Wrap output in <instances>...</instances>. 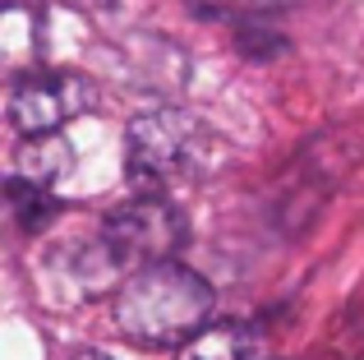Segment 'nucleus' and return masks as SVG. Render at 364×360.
I'll use <instances>...</instances> for the list:
<instances>
[{
	"mask_svg": "<svg viewBox=\"0 0 364 360\" xmlns=\"http://www.w3.org/2000/svg\"><path fill=\"white\" fill-rule=\"evenodd\" d=\"M97 92L83 74L70 70H33L9 88V125L23 139L37 134H60V125L79 120L83 111H92Z\"/></svg>",
	"mask_w": 364,
	"mask_h": 360,
	"instance_id": "4",
	"label": "nucleus"
},
{
	"mask_svg": "<svg viewBox=\"0 0 364 360\" xmlns=\"http://www.w3.org/2000/svg\"><path fill=\"white\" fill-rule=\"evenodd\" d=\"M213 162V134L194 111L157 107L134 116L124 134V171L139 194L176 198L189 185H198Z\"/></svg>",
	"mask_w": 364,
	"mask_h": 360,
	"instance_id": "2",
	"label": "nucleus"
},
{
	"mask_svg": "<svg viewBox=\"0 0 364 360\" xmlns=\"http://www.w3.org/2000/svg\"><path fill=\"white\" fill-rule=\"evenodd\" d=\"M176 360H263V337L249 324H208L176 346Z\"/></svg>",
	"mask_w": 364,
	"mask_h": 360,
	"instance_id": "5",
	"label": "nucleus"
},
{
	"mask_svg": "<svg viewBox=\"0 0 364 360\" xmlns=\"http://www.w3.org/2000/svg\"><path fill=\"white\" fill-rule=\"evenodd\" d=\"M189 222L171 198L161 194H139L129 203H120L102 226V250L107 259L124 272H139L148 263H166L171 254L185 245Z\"/></svg>",
	"mask_w": 364,
	"mask_h": 360,
	"instance_id": "3",
	"label": "nucleus"
},
{
	"mask_svg": "<svg viewBox=\"0 0 364 360\" xmlns=\"http://www.w3.org/2000/svg\"><path fill=\"white\" fill-rule=\"evenodd\" d=\"M70 166H74V153L60 134H37V139H23L14 176H28V180H37V185H55Z\"/></svg>",
	"mask_w": 364,
	"mask_h": 360,
	"instance_id": "6",
	"label": "nucleus"
},
{
	"mask_svg": "<svg viewBox=\"0 0 364 360\" xmlns=\"http://www.w3.org/2000/svg\"><path fill=\"white\" fill-rule=\"evenodd\" d=\"M226 5H240V9H272V5H282V0H226Z\"/></svg>",
	"mask_w": 364,
	"mask_h": 360,
	"instance_id": "8",
	"label": "nucleus"
},
{
	"mask_svg": "<svg viewBox=\"0 0 364 360\" xmlns=\"http://www.w3.org/2000/svg\"><path fill=\"white\" fill-rule=\"evenodd\" d=\"M116 324L139 346H185L213 324V287L176 259L148 263L120 287Z\"/></svg>",
	"mask_w": 364,
	"mask_h": 360,
	"instance_id": "1",
	"label": "nucleus"
},
{
	"mask_svg": "<svg viewBox=\"0 0 364 360\" xmlns=\"http://www.w3.org/2000/svg\"><path fill=\"white\" fill-rule=\"evenodd\" d=\"M9 208H14L23 231H42L55 217L51 185H37V180H28V176H9Z\"/></svg>",
	"mask_w": 364,
	"mask_h": 360,
	"instance_id": "7",
	"label": "nucleus"
},
{
	"mask_svg": "<svg viewBox=\"0 0 364 360\" xmlns=\"http://www.w3.org/2000/svg\"><path fill=\"white\" fill-rule=\"evenodd\" d=\"M74 360H111V356H102V351H79Z\"/></svg>",
	"mask_w": 364,
	"mask_h": 360,
	"instance_id": "9",
	"label": "nucleus"
}]
</instances>
